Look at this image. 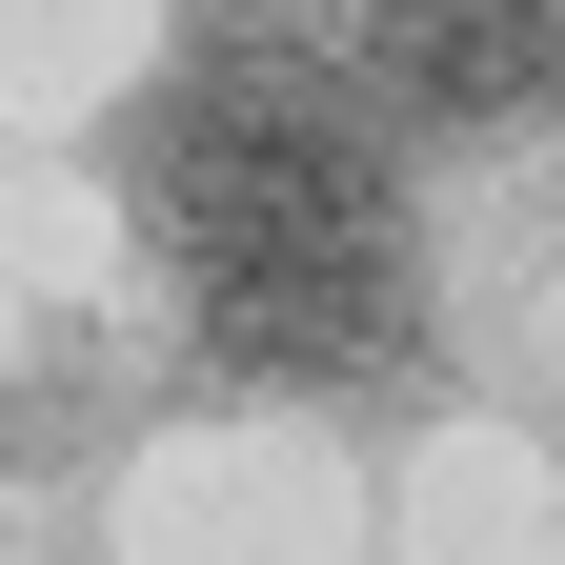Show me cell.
Instances as JSON below:
<instances>
[{"mask_svg":"<svg viewBox=\"0 0 565 565\" xmlns=\"http://www.w3.org/2000/svg\"><path fill=\"white\" fill-rule=\"evenodd\" d=\"M121 202L162 243L182 323L243 384H384L424 282H404V141L364 121L343 41L303 21H202L121 121Z\"/></svg>","mask_w":565,"mask_h":565,"instance_id":"1","label":"cell"},{"mask_svg":"<svg viewBox=\"0 0 565 565\" xmlns=\"http://www.w3.org/2000/svg\"><path fill=\"white\" fill-rule=\"evenodd\" d=\"M343 82H364L384 141L565 121V0H364V21H343Z\"/></svg>","mask_w":565,"mask_h":565,"instance_id":"2","label":"cell"}]
</instances>
